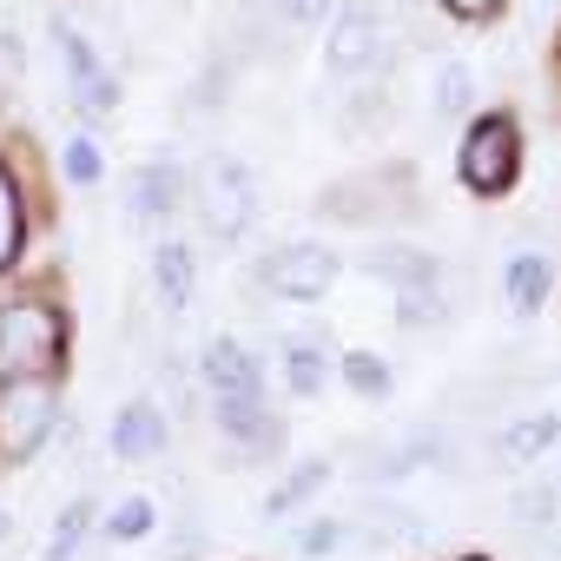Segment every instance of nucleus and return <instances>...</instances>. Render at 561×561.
<instances>
[{
    "mask_svg": "<svg viewBox=\"0 0 561 561\" xmlns=\"http://www.w3.org/2000/svg\"><path fill=\"white\" fill-rule=\"evenodd\" d=\"M548 298H554V257L515 251V257H508V311H515V318H541Z\"/></svg>",
    "mask_w": 561,
    "mask_h": 561,
    "instance_id": "4468645a",
    "label": "nucleus"
},
{
    "mask_svg": "<svg viewBox=\"0 0 561 561\" xmlns=\"http://www.w3.org/2000/svg\"><path fill=\"white\" fill-rule=\"evenodd\" d=\"M554 443H561V410H522V416L502 423L495 456H502V462H541Z\"/></svg>",
    "mask_w": 561,
    "mask_h": 561,
    "instance_id": "ddd939ff",
    "label": "nucleus"
},
{
    "mask_svg": "<svg viewBox=\"0 0 561 561\" xmlns=\"http://www.w3.org/2000/svg\"><path fill=\"white\" fill-rule=\"evenodd\" d=\"M324 476H331V462H318V456H311V462H298L285 489H271V495H264V515H291L305 495H318V489H324Z\"/></svg>",
    "mask_w": 561,
    "mask_h": 561,
    "instance_id": "aec40b11",
    "label": "nucleus"
},
{
    "mask_svg": "<svg viewBox=\"0 0 561 561\" xmlns=\"http://www.w3.org/2000/svg\"><path fill=\"white\" fill-rule=\"evenodd\" d=\"M60 172H67L73 185H100V179H106V152H100V139H93V133H73L67 152H60Z\"/></svg>",
    "mask_w": 561,
    "mask_h": 561,
    "instance_id": "412c9836",
    "label": "nucleus"
},
{
    "mask_svg": "<svg viewBox=\"0 0 561 561\" xmlns=\"http://www.w3.org/2000/svg\"><path fill=\"white\" fill-rule=\"evenodd\" d=\"M515 159H522V139H515V119H482L469 126L462 139V185L469 192H508L515 185Z\"/></svg>",
    "mask_w": 561,
    "mask_h": 561,
    "instance_id": "6e6552de",
    "label": "nucleus"
},
{
    "mask_svg": "<svg viewBox=\"0 0 561 561\" xmlns=\"http://www.w3.org/2000/svg\"><path fill=\"white\" fill-rule=\"evenodd\" d=\"M383 60H390V27H383V14L351 8V14L331 21L324 67H331L337 80H370V73H383Z\"/></svg>",
    "mask_w": 561,
    "mask_h": 561,
    "instance_id": "0eeeda50",
    "label": "nucleus"
},
{
    "mask_svg": "<svg viewBox=\"0 0 561 561\" xmlns=\"http://www.w3.org/2000/svg\"><path fill=\"white\" fill-rule=\"evenodd\" d=\"M152 528H159L152 495H126V502H113V508H106V541H146Z\"/></svg>",
    "mask_w": 561,
    "mask_h": 561,
    "instance_id": "f3484780",
    "label": "nucleus"
},
{
    "mask_svg": "<svg viewBox=\"0 0 561 561\" xmlns=\"http://www.w3.org/2000/svg\"><path fill=\"white\" fill-rule=\"evenodd\" d=\"M462 561H482V554H462Z\"/></svg>",
    "mask_w": 561,
    "mask_h": 561,
    "instance_id": "c85d7f7f",
    "label": "nucleus"
},
{
    "mask_svg": "<svg viewBox=\"0 0 561 561\" xmlns=\"http://www.w3.org/2000/svg\"><path fill=\"white\" fill-rule=\"evenodd\" d=\"M198 192V211H205V231L218 244H238L251 225H257V172L238 159V152H211L192 179Z\"/></svg>",
    "mask_w": 561,
    "mask_h": 561,
    "instance_id": "7ed1b4c3",
    "label": "nucleus"
},
{
    "mask_svg": "<svg viewBox=\"0 0 561 561\" xmlns=\"http://www.w3.org/2000/svg\"><path fill=\"white\" fill-rule=\"evenodd\" d=\"M192 285H198V257L185 238H159L152 244V298L165 318H185L192 311Z\"/></svg>",
    "mask_w": 561,
    "mask_h": 561,
    "instance_id": "f8f14e48",
    "label": "nucleus"
},
{
    "mask_svg": "<svg viewBox=\"0 0 561 561\" xmlns=\"http://www.w3.org/2000/svg\"><path fill=\"white\" fill-rule=\"evenodd\" d=\"M21 238H27V218H21V185L14 172L0 165V271H8L21 257Z\"/></svg>",
    "mask_w": 561,
    "mask_h": 561,
    "instance_id": "6ab92c4d",
    "label": "nucleus"
},
{
    "mask_svg": "<svg viewBox=\"0 0 561 561\" xmlns=\"http://www.w3.org/2000/svg\"><path fill=\"white\" fill-rule=\"evenodd\" d=\"M271 14L285 27H324L331 21V0H271Z\"/></svg>",
    "mask_w": 561,
    "mask_h": 561,
    "instance_id": "a878e982",
    "label": "nucleus"
},
{
    "mask_svg": "<svg viewBox=\"0 0 561 561\" xmlns=\"http://www.w3.org/2000/svg\"><path fill=\"white\" fill-rule=\"evenodd\" d=\"M390 119V87H370V80H357V93H351V113H344V133H377Z\"/></svg>",
    "mask_w": 561,
    "mask_h": 561,
    "instance_id": "5701e85b",
    "label": "nucleus"
},
{
    "mask_svg": "<svg viewBox=\"0 0 561 561\" xmlns=\"http://www.w3.org/2000/svg\"><path fill=\"white\" fill-rule=\"evenodd\" d=\"M165 410L152 403V397H133V403H119V416H113V430H106V443H113V456L119 462H152L159 449H165Z\"/></svg>",
    "mask_w": 561,
    "mask_h": 561,
    "instance_id": "9b49d317",
    "label": "nucleus"
},
{
    "mask_svg": "<svg viewBox=\"0 0 561 561\" xmlns=\"http://www.w3.org/2000/svg\"><path fill=\"white\" fill-rule=\"evenodd\" d=\"M54 47H60V67H67V93L80 106V119H113L119 113V73L100 60V47L60 14L54 21Z\"/></svg>",
    "mask_w": 561,
    "mask_h": 561,
    "instance_id": "423d86ee",
    "label": "nucleus"
},
{
    "mask_svg": "<svg viewBox=\"0 0 561 561\" xmlns=\"http://www.w3.org/2000/svg\"><path fill=\"white\" fill-rule=\"evenodd\" d=\"M87 528H93V502H87V495H73V502L60 508V522H54L47 561H80V541H87Z\"/></svg>",
    "mask_w": 561,
    "mask_h": 561,
    "instance_id": "a211bd4d",
    "label": "nucleus"
},
{
    "mask_svg": "<svg viewBox=\"0 0 561 561\" xmlns=\"http://www.w3.org/2000/svg\"><path fill=\"white\" fill-rule=\"evenodd\" d=\"M198 383L211 403H231V397H264V370L251 357L244 337H211L205 357H198Z\"/></svg>",
    "mask_w": 561,
    "mask_h": 561,
    "instance_id": "9d476101",
    "label": "nucleus"
},
{
    "mask_svg": "<svg viewBox=\"0 0 561 561\" xmlns=\"http://www.w3.org/2000/svg\"><path fill=\"white\" fill-rule=\"evenodd\" d=\"M515 515L528 528H561V482H528L515 489Z\"/></svg>",
    "mask_w": 561,
    "mask_h": 561,
    "instance_id": "4be33fe9",
    "label": "nucleus"
},
{
    "mask_svg": "<svg viewBox=\"0 0 561 561\" xmlns=\"http://www.w3.org/2000/svg\"><path fill=\"white\" fill-rule=\"evenodd\" d=\"M344 541H351V528H344L337 515H311V522L298 528V554H305V561H318V554H337Z\"/></svg>",
    "mask_w": 561,
    "mask_h": 561,
    "instance_id": "393cba45",
    "label": "nucleus"
},
{
    "mask_svg": "<svg viewBox=\"0 0 561 561\" xmlns=\"http://www.w3.org/2000/svg\"><path fill=\"white\" fill-rule=\"evenodd\" d=\"M67 364V324L54 305H0V377H54Z\"/></svg>",
    "mask_w": 561,
    "mask_h": 561,
    "instance_id": "f257e3e1",
    "label": "nucleus"
},
{
    "mask_svg": "<svg viewBox=\"0 0 561 561\" xmlns=\"http://www.w3.org/2000/svg\"><path fill=\"white\" fill-rule=\"evenodd\" d=\"M344 383H351L357 397H390L397 377H390V364H383L377 351H351V357H344Z\"/></svg>",
    "mask_w": 561,
    "mask_h": 561,
    "instance_id": "b1692460",
    "label": "nucleus"
},
{
    "mask_svg": "<svg viewBox=\"0 0 561 561\" xmlns=\"http://www.w3.org/2000/svg\"><path fill=\"white\" fill-rule=\"evenodd\" d=\"M277 370H285L291 397H318L331 383V351L318 337H285V344H277Z\"/></svg>",
    "mask_w": 561,
    "mask_h": 561,
    "instance_id": "2eb2a0df",
    "label": "nucleus"
},
{
    "mask_svg": "<svg viewBox=\"0 0 561 561\" xmlns=\"http://www.w3.org/2000/svg\"><path fill=\"white\" fill-rule=\"evenodd\" d=\"M60 423L54 377H0V469H21L47 449Z\"/></svg>",
    "mask_w": 561,
    "mask_h": 561,
    "instance_id": "f03ea898",
    "label": "nucleus"
},
{
    "mask_svg": "<svg viewBox=\"0 0 561 561\" xmlns=\"http://www.w3.org/2000/svg\"><path fill=\"white\" fill-rule=\"evenodd\" d=\"M370 271L397 291V311H403L410 331L443 324V311H449V298H443V257H430L416 244H377L370 251Z\"/></svg>",
    "mask_w": 561,
    "mask_h": 561,
    "instance_id": "20e7f679",
    "label": "nucleus"
},
{
    "mask_svg": "<svg viewBox=\"0 0 561 561\" xmlns=\"http://www.w3.org/2000/svg\"><path fill=\"white\" fill-rule=\"evenodd\" d=\"M257 285L271 298H285V305H318L337 285V251L331 244H311V238H291V244H277L257 264Z\"/></svg>",
    "mask_w": 561,
    "mask_h": 561,
    "instance_id": "39448f33",
    "label": "nucleus"
},
{
    "mask_svg": "<svg viewBox=\"0 0 561 561\" xmlns=\"http://www.w3.org/2000/svg\"><path fill=\"white\" fill-rule=\"evenodd\" d=\"M430 106H436V119H462L476 106V73L462 60H443L436 80H430Z\"/></svg>",
    "mask_w": 561,
    "mask_h": 561,
    "instance_id": "dca6fc26",
    "label": "nucleus"
},
{
    "mask_svg": "<svg viewBox=\"0 0 561 561\" xmlns=\"http://www.w3.org/2000/svg\"><path fill=\"white\" fill-rule=\"evenodd\" d=\"M185 192H192V179H185L179 159H146V165L126 179V211H133V225L159 231V225L185 205Z\"/></svg>",
    "mask_w": 561,
    "mask_h": 561,
    "instance_id": "1a4fd4ad",
    "label": "nucleus"
},
{
    "mask_svg": "<svg viewBox=\"0 0 561 561\" xmlns=\"http://www.w3.org/2000/svg\"><path fill=\"white\" fill-rule=\"evenodd\" d=\"M8 535H14V515H8V508H0V541H8Z\"/></svg>",
    "mask_w": 561,
    "mask_h": 561,
    "instance_id": "cd10ccee",
    "label": "nucleus"
},
{
    "mask_svg": "<svg viewBox=\"0 0 561 561\" xmlns=\"http://www.w3.org/2000/svg\"><path fill=\"white\" fill-rule=\"evenodd\" d=\"M443 8H456V14H489L495 0H443Z\"/></svg>",
    "mask_w": 561,
    "mask_h": 561,
    "instance_id": "bb28decb",
    "label": "nucleus"
}]
</instances>
